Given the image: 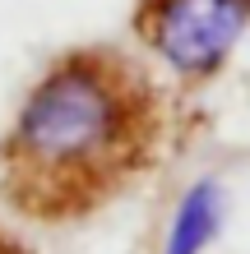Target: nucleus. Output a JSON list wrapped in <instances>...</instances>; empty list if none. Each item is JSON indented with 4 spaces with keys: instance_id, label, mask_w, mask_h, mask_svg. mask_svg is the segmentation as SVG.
<instances>
[{
    "instance_id": "1",
    "label": "nucleus",
    "mask_w": 250,
    "mask_h": 254,
    "mask_svg": "<svg viewBox=\"0 0 250 254\" xmlns=\"http://www.w3.org/2000/svg\"><path fill=\"white\" fill-rule=\"evenodd\" d=\"M153 139V97L111 56H75L33 88L9 139V181L33 213L107 194Z\"/></svg>"
},
{
    "instance_id": "3",
    "label": "nucleus",
    "mask_w": 250,
    "mask_h": 254,
    "mask_svg": "<svg viewBox=\"0 0 250 254\" xmlns=\"http://www.w3.org/2000/svg\"><path fill=\"white\" fill-rule=\"evenodd\" d=\"M223 190L218 181H199L185 190V199L176 203V217H171V231H167V254H199L204 245L218 236L223 227Z\"/></svg>"
},
{
    "instance_id": "2",
    "label": "nucleus",
    "mask_w": 250,
    "mask_h": 254,
    "mask_svg": "<svg viewBox=\"0 0 250 254\" xmlns=\"http://www.w3.org/2000/svg\"><path fill=\"white\" fill-rule=\"evenodd\" d=\"M250 23V0H149L139 28L163 61L185 74H213Z\"/></svg>"
},
{
    "instance_id": "4",
    "label": "nucleus",
    "mask_w": 250,
    "mask_h": 254,
    "mask_svg": "<svg viewBox=\"0 0 250 254\" xmlns=\"http://www.w3.org/2000/svg\"><path fill=\"white\" fill-rule=\"evenodd\" d=\"M0 254H5V250H0Z\"/></svg>"
}]
</instances>
